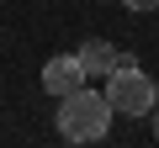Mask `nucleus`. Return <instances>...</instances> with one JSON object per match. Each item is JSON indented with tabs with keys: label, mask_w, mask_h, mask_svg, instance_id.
Here are the masks:
<instances>
[{
	"label": "nucleus",
	"mask_w": 159,
	"mask_h": 148,
	"mask_svg": "<svg viewBox=\"0 0 159 148\" xmlns=\"http://www.w3.org/2000/svg\"><path fill=\"white\" fill-rule=\"evenodd\" d=\"M74 58H80V69H85V74H101V80H106V74L117 69V48H111L106 37H85Z\"/></svg>",
	"instance_id": "4"
},
{
	"label": "nucleus",
	"mask_w": 159,
	"mask_h": 148,
	"mask_svg": "<svg viewBox=\"0 0 159 148\" xmlns=\"http://www.w3.org/2000/svg\"><path fill=\"white\" fill-rule=\"evenodd\" d=\"M154 137H159V106H154Z\"/></svg>",
	"instance_id": "6"
},
{
	"label": "nucleus",
	"mask_w": 159,
	"mask_h": 148,
	"mask_svg": "<svg viewBox=\"0 0 159 148\" xmlns=\"http://www.w3.org/2000/svg\"><path fill=\"white\" fill-rule=\"evenodd\" d=\"M111 101L101 95V90H69V95H58V132H64V143H101L106 132H111Z\"/></svg>",
	"instance_id": "1"
},
{
	"label": "nucleus",
	"mask_w": 159,
	"mask_h": 148,
	"mask_svg": "<svg viewBox=\"0 0 159 148\" xmlns=\"http://www.w3.org/2000/svg\"><path fill=\"white\" fill-rule=\"evenodd\" d=\"M85 80H90V74L80 69V58H74V53H69V58L58 53V58H48V63H43V90H53V95H69V90L85 85Z\"/></svg>",
	"instance_id": "3"
},
{
	"label": "nucleus",
	"mask_w": 159,
	"mask_h": 148,
	"mask_svg": "<svg viewBox=\"0 0 159 148\" xmlns=\"http://www.w3.org/2000/svg\"><path fill=\"white\" fill-rule=\"evenodd\" d=\"M106 101H111L117 116H148L159 106V85L148 80L138 63H127V69H111L106 74Z\"/></svg>",
	"instance_id": "2"
},
{
	"label": "nucleus",
	"mask_w": 159,
	"mask_h": 148,
	"mask_svg": "<svg viewBox=\"0 0 159 148\" xmlns=\"http://www.w3.org/2000/svg\"><path fill=\"white\" fill-rule=\"evenodd\" d=\"M127 11H159V0H122Z\"/></svg>",
	"instance_id": "5"
}]
</instances>
